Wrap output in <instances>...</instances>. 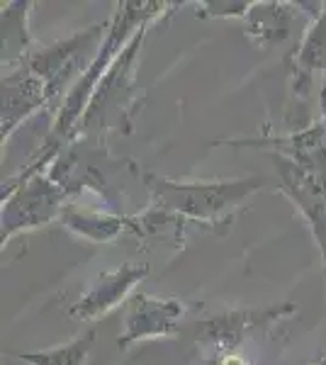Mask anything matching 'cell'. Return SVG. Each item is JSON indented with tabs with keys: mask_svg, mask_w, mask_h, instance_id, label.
I'll use <instances>...</instances> for the list:
<instances>
[{
	"mask_svg": "<svg viewBox=\"0 0 326 365\" xmlns=\"http://www.w3.org/2000/svg\"><path fill=\"white\" fill-rule=\"evenodd\" d=\"M168 8L165 3H120L117 5L115 20L110 22V29L105 34L103 44H100L98 54L93 56V61L88 63V68L83 71V76L76 81V86L71 88L63 98L61 113H58L51 134L46 139V146L41 149V154L32 166H27L25 173H39L46 163H54V158L61 154V149L66 146L71 134L76 132L81 117L86 115L88 103H91L93 93L98 91V86L103 83V78L108 76V71L115 66V61L124 51L122 46L129 39V34H136L141 27H149L151 20H156L163 10Z\"/></svg>",
	"mask_w": 326,
	"mask_h": 365,
	"instance_id": "obj_1",
	"label": "cell"
},
{
	"mask_svg": "<svg viewBox=\"0 0 326 365\" xmlns=\"http://www.w3.org/2000/svg\"><path fill=\"white\" fill-rule=\"evenodd\" d=\"M144 182L151 195V210L165 212L183 222L219 225V222H229L231 212L260 190L265 185V178L178 182L163 175L144 173Z\"/></svg>",
	"mask_w": 326,
	"mask_h": 365,
	"instance_id": "obj_2",
	"label": "cell"
},
{
	"mask_svg": "<svg viewBox=\"0 0 326 365\" xmlns=\"http://www.w3.org/2000/svg\"><path fill=\"white\" fill-rule=\"evenodd\" d=\"M144 34L146 27H141L132 37V42L124 46L122 56L117 58L115 66L103 78V83L98 86V91L93 93L86 115L81 117L78 127L71 134V139L100 141L108 129L129 127L127 113L132 110L134 103V63L136 54H139V46L144 42Z\"/></svg>",
	"mask_w": 326,
	"mask_h": 365,
	"instance_id": "obj_3",
	"label": "cell"
},
{
	"mask_svg": "<svg viewBox=\"0 0 326 365\" xmlns=\"http://www.w3.org/2000/svg\"><path fill=\"white\" fill-rule=\"evenodd\" d=\"M295 309H297L295 304L280 302L270 304V307L212 312V314L200 317L193 324H188L185 329H180V336L200 353H215L219 358L234 353L248 336L270 327L272 322H280L282 317L292 314Z\"/></svg>",
	"mask_w": 326,
	"mask_h": 365,
	"instance_id": "obj_4",
	"label": "cell"
},
{
	"mask_svg": "<svg viewBox=\"0 0 326 365\" xmlns=\"http://www.w3.org/2000/svg\"><path fill=\"white\" fill-rule=\"evenodd\" d=\"M66 192L49 178V173H22L3 190V244L15 234L37 229L63 215Z\"/></svg>",
	"mask_w": 326,
	"mask_h": 365,
	"instance_id": "obj_5",
	"label": "cell"
},
{
	"mask_svg": "<svg viewBox=\"0 0 326 365\" xmlns=\"http://www.w3.org/2000/svg\"><path fill=\"white\" fill-rule=\"evenodd\" d=\"M183 304L178 299H161L136 292L127 302L124 312V331L120 334V349L144 339H165L180 334Z\"/></svg>",
	"mask_w": 326,
	"mask_h": 365,
	"instance_id": "obj_6",
	"label": "cell"
},
{
	"mask_svg": "<svg viewBox=\"0 0 326 365\" xmlns=\"http://www.w3.org/2000/svg\"><path fill=\"white\" fill-rule=\"evenodd\" d=\"M146 275H149V266H132V263H124V266L115 270H105V273H100L91 282V287L78 297V302L71 304L68 317L76 322L100 319V317H105L108 312L115 309L117 304H122V299Z\"/></svg>",
	"mask_w": 326,
	"mask_h": 365,
	"instance_id": "obj_7",
	"label": "cell"
},
{
	"mask_svg": "<svg viewBox=\"0 0 326 365\" xmlns=\"http://www.w3.org/2000/svg\"><path fill=\"white\" fill-rule=\"evenodd\" d=\"M54 98L49 86L27 68H13L3 76V141L15 132L22 120L37 113Z\"/></svg>",
	"mask_w": 326,
	"mask_h": 365,
	"instance_id": "obj_8",
	"label": "cell"
},
{
	"mask_svg": "<svg viewBox=\"0 0 326 365\" xmlns=\"http://www.w3.org/2000/svg\"><path fill=\"white\" fill-rule=\"evenodd\" d=\"M61 222L71 232L81 234L83 239H91L96 244H108L122 237L124 232H134L141 237L139 229V217H122V215H103V212H91V210H78L68 207L63 210Z\"/></svg>",
	"mask_w": 326,
	"mask_h": 365,
	"instance_id": "obj_9",
	"label": "cell"
},
{
	"mask_svg": "<svg viewBox=\"0 0 326 365\" xmlns=\"http://www.w3.org/2000/svg\"><path fill=\"white\" fill-rule=\"evenodd\" d=\"M246 20V34H251L258 46H272L290 34L295 13L285 3H253Z\"/></svg>",
	"mask_w": 326,
	"mask_h": 365,
	"instance_id": "obj_10",
	"label": "cell"
},
{
	"mask_svg": "<svg viewBox=\"0 0 326 365\" xmlns=\"http://www.w3.org/2000/svg\"><path fill=\"white\" fill-rule=\"evenodd\" d=\"M32 3H8L3 5V68H17L32 54L27 32V17Z\"/></svg>",
	"mask_w": 326,
	"mask_h": 365,
	"instance_id": "obj_11",
	"label": "cell"
},
{
	"mask_svg": "<svg viewBox=\"0 0 326 365\" xmlns=\"http://www.w3.org/2000/svg\"><path fill=\"white\" fill-rule=\"evenodd\" d=\"M292 71H297V83L295 86L300 88V93H305V86H310V76L314 71H326V10L319 15V20L307 32V37L302 39L300 51L295 54Z\"/></svg>",
	"mask_w": 326,
	"mask_h": 365,
	"instance_id": "obj_12",
	"label": "cell"
},
{
	"mask_svg": "<svg viewBox=\"0 0 326 365\" xmlns=\"http://www.w3.org/2000/svg\"><path fill=\"white\" fill-rule=\"evenodd\" d=\"M93 341H96V329H88L83 336L68 341L63 346H56V349L13 353V356L25 361L27 365H86L88 353L93 349Z\"/></svg>",
	"mask_w": 326,
	"mask_h": 365,
	"instance_id": "obj_13",
	"label": "cell"
},
{
	"mask_svg": "<svg viewBox=\"0 0 326 365\" xmlns=\"http://www.w3.org/2000/svg\"><path fill=\"white\" fill-rule=\"evenodd\" d=\"M217 365H246V361L241 358V353H227V356H219Z\"/></svg>",
	"mask_w": 326,
	"mask_h": 365,
	"instance_id": "obj_14",
	"label": "cell"
},
{
	"mask_svg": "<svg viewBox=\"0 0 326 365\" xmlns=\"http://www.w3.org/2000/svg\"><path fill=\"white\" fill-rule=\"evenodd\" d=\"M317 365H326V356H324V358H322V361H319Z\"/></svg>",
	"mask_w": 326,
	"mask_h": 365,
	"instance_id": "obj_15",
	"label": "cell"
}]
</instances>
